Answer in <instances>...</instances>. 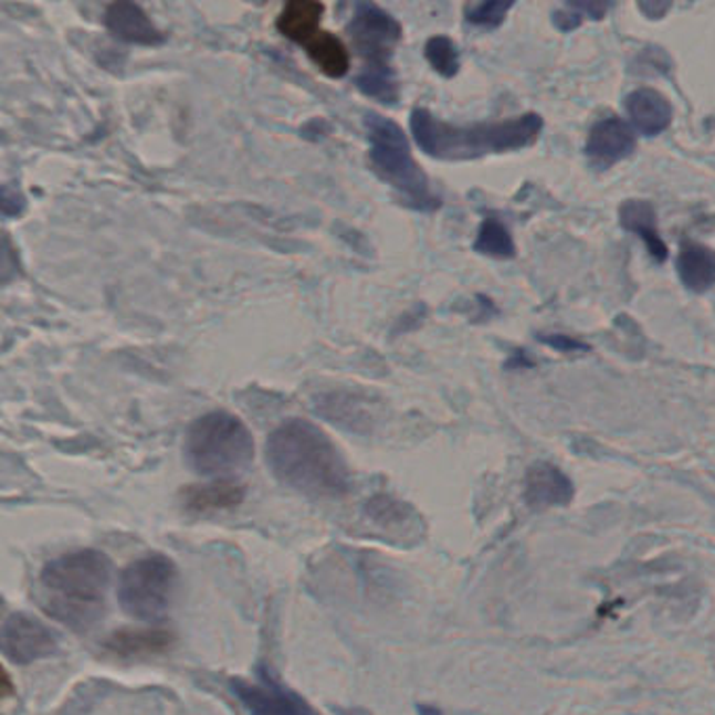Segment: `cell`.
<instances>
[{
  "label": "cell",
  "instance_id": "obj_1",
  "mask_svg": "<svg viewBox=\"0 0 715 715\" xmlns=\"http://www.w3.org/2000/svg\"><path fill=\"white\" fill-rule=\"evenodd\" d=\"M266 464L280 483L308 497H343L350 490L345 455L308 420L290 418L269 434Z\"/></svg>",
  "mask_w": 715,
  "mask_h": 715
},
{
  "label": "cell",
  "instance_id": "obj_2",
  "mask_svg": "<svg viewBox=\"0 0 715 715\" xmlns=\"http://www.w3.org/2000/svg\"><path fill=\"white\" fill-rule=\"evenodd\" d=\"M112 560L99 550H78L51 560L39 577L42 609L63 625L86 632L103 613Z\"/></svg>",
  "mask_w": 715,
  "mask_h": 715
},
{
  "label": "cell",
  "instance_id": "obj_3",
  "mask_svg": "<svg viewBox=\"0 0 715 715\" xmlns=\"http://www.w3.org/2000/svg\"><path fill=\"white\" fill-rule=\"evenodd\" d=\"M409 128L418 147L430 158L462 162L535 144L544 120L539 114L529 112L504 123L458 126L439 120L424 107H416L409 116Z\"/></svg>",
  "mask_w": 715,
  "mask_h": 715
},
{
  "label": "cell",
  "instance_id": "obj_4",
  "mask_svg": "<svg viewBox=\"0 0 715 715\" xmlns=\"http://www.w3.org/2000/svg\"><path fill=\"white\" fill-rule=\"evenodd\" d=\"M347 30L364 62L355 78L357 88L374 102L395 105L399 102V81L392 67V55L395 46L403 39L401 23L374 2H357Z\"/></svg>",
  "mask_w": 715,
  "mask_h": 715
},
{
  "label": "cell",
  "instance_id": "obj_5",
  "mask_svg": "<svg viewBox=\"0 0 715 715\" xmlns=\"http://www.w3.org/2000/svg\"><path fill=\"white\" fill-rule=\"evenodd\" d=\"M185 460L200 476L231 481L254 460L252 432L229 411L204 413L185 434Z\"/></svg>",
  "mask_w": 715,
  "mask_h": 715
},
{
  "label": "cell",
  "instance_id": "obj_6",
  "mask_svg": "<svg viewBox=\"0 0 715 715\" xmlns=\"http://www.w3.org/2000/svg\"><path fill=\"white\" fill-rule=\"evenodd\" d=\"M366 133L374 172L408 208L420 212L437 210L441 200L434 196L427 172L416 162L403 128L390 118L369 112L366 114Z\"/></svg>",
  "mask_w": 715,
  "mask_h": 715
},
{
  "label": "cell",
  "instance_id": "obj_7",
  "mask_svg": "<svg viewBox=\"0 0 715 715\" xmlns=\"http://www.w3.org/2000/svg\"><path fill=\"white\" fill-rule=\"evenodd\" d=\"M177 588V567L162 554L144 556L130 562L118 579V602L124 613L158 621L168 613Z\"/></svg>",
  "mask_w": 715,
  "mask_h": 715
},
{
  "label": "cell",
  "instance_id": "obj_8",
  "mask_svg": "<svg viewBox=\"0 0 715 715\" xmlns=\"http://www.w3.org/2000/svg\"><path fill=\"white\" fill-rule=\"evenodd\" d=\"M57 651V638L36 617L11 614L2 625V653L7 659L28 665Z\"/></svg>",
  "mask_w": 715,
  "mask_h": 715
},
{
  "label": "cell",
  "instance_id": "obj_9",
  "mask_svg": "<svg viewBox=\"0 0 715 715\" xmlns=\"http://www.w3.org/2000/svg\"><path fill=\"white\" fill-rule=\"evenodd\" d=\"M231 688L250 715H315L303 696L273 682L250 684L244 680H233Z\"/></svg>",
  "mask_w": 715,
  "mask_h": 715
},
{
  "label": "cell",
  "instance_id": "obj_10",
  "mask_svg": "<svg viewBox=\"0 0 715 715\" xmlns=\"http://www.w3.org/2000/svg\"><path fill=\"white\" fill-rule=\"evenodd\" d=\"M105 28L107 32L128 44H144V46H158L166 41L158 25L145 13L144 9L135 2H114L105 9Z\"/></svg>",
  "mask_w": 715,
  "mask_h": 715
},
{
  "label": "cell",
  "instance_id": "obj_11",
  "mask_svg": "<svg viewBox=\"0 0 715 715\" xmlns=\"http://www.w3.org/2000/svg\"><path fill=\"white\" fill-rule=\"evenodd\" d=\"M634 149V128L614 116L596 124L586 144L588 158L600 168L625 160Z\"/></svg>",
  "mask_w": 715,
  "mask_h": 715
},
{
  "label": "cell",
  "instance_id": "obj_12",
  "mask_svg": "<svg viewBox=\"0 0 715 715\" xmlns=\"http://www.w3.org/2000/svg\"><path fill=\"white\" fill-rule=\"evenodd\" d=\"M575 487L567 474L548 462H535L525 479V500L535 511L571 504Z\"/></svg>",
  "mask_w": 715,
  "mask_h": 715
},
{
  "label": "cell",
  "instance_id": "obj_13",
  "mask_svg": "<svg viewBox=\"0 0 715 715\" xmlns=\"http://www.w3.org/2000/svg\"><path fill=\"white\" fill-rule=\"evenodd\" d=\"M625 112L630 116V123L638 133L646 137L661 135L674 118V107L670 99L654 91V88H638L628 95L625 99Z\"/></svg>",
  "mask_w": 715,
  "mask_h": 715
},
{
  "label": "cell",
  "instance_id": "obj_14",
  "mask_svg": "<svg viewBox=\"0 0 715 715\" xmlns=\"http://www.w3.org/2000/svg\"><path fill=\"white\" fill-rule=\"evenodd\" d=\"M326 7L317 0H290L277 15V30L287 41L305 44L322 30V18Z\"/></svg>",
  "mask_w": 715,
  "mask_h": 715
},
{
  "label": "cell",
  "instance_id": "obj_15",
  "mask_svg": "<svg viewBox=\"0 0 715 715\" xmlns=\"http://www.w3.org/2000/svg\"><path fill=\"white\" fill-rule=\"evenodd\" d=\"M619 221L625 231H632L642 238L656 263L667 259V245L663 244L656 229V212L651 202L644 200H628L619 208Z\"/></svg>",
  "mask_w": 715,
  "mask_h": 715
},
{
  "label": "cell",
  "instance_id": "obj_16",
  "mask_svg": "<svg viewBox=\"0 0 715 715\" xmlns=\"http://www.w3.org/2000/svg\"><path fill=\"white\" fill-rule=\"evenodd\" d=\"M677 273L682 284L693 292H707L715 286V252L707 245L684 242L677 254Z\"/></svg>",
  "mask_w": 715,
  "mask_h": 715
},
{
  "label": "cell",
  "instance_id": "obj_17",
  "mask_svg": "<svg viewBox=\"0 0 715 715\" xmlns=\"http://www.w3.org/2000/svg\"><path fill=\"white\" fill-rule=\"evenodd\" d=\"M244 487L233 481H214L208 485H193L183 493L185 508L189 512H214L235 508L244 502Z\"/></svg>",
  "mask_w": 715,
  "mask_h": 715
},
{
  "label": "cell",
  "instance_id": "obj_18",
  "mask_svg": "<svg viewBox=\"0 0 715 715\" xmlns=\"http://www.w3.org/2000/svg\"><path fill=\"white\" fill-rule=\"evenodd\" d=\"M307 51L308 60L315 63L329 78H343L350 70V55L347 44L336 34L319 30L311 41L303 44Z\"/></svg>",
  "mask_w": 715,
  "mask_h": 715
},
{
  "label": "cell",
  "instance_id": "obj_19",
  "mask_svg": "<svg viewBox=\"0 0 715 715\" xmlns=\"http://www.w3.org/2000/svg\"><path fill=\"white\" fill-rule=\"evenodd\" d=\"M172 644V634L164 630H124L107 640V651L118 656H145L164 653Z\"/></svg>",
  "mask_w": 715,
  "mask_h": 715
},
{
  "label": "cell",
  "instance_id": "obj_20",
  "mask_svg": "<svg viewBox=\"0 0 715 715\" xmlns=\"http://www.w3.org/2000/svg\"><path fill=\"white\" fill-rule=\"evenodd\" d=\"M474 250L491 256V259H512L516 252V245L512 240L511 231L497 219H485L479 229V238L474 242Z\"/></svg>",
  "mask_w": 715,
  "mask_h": 715
},
{
  "label": "cell",
  "instance_id": "obj_21",
  "mask_svg": "<svg viewBox=\"0 0 715 715\" xmlns=\"http://www.w3.org/2000/svg\"><path fill=\"white\" fill-rule=\"evenodd\" d=\"M424 55L443 78H453L460 72V51L450 36H432L424 46Z\"/></svg>",
  "mask_w": 715,
  "mask_h": 715
},
{
  "label": "cell",
  "instance_id": "obj_22",
  "mask_svg": "<svg viewBox=\"0 0 715 715\" xmlns=\"http://www.w3.org/2000/svg\"><path fill=\"white\" fill-rule=\"evenodd\" d=\"M511 0H490L466 7V21L472 25L481 28H495L506 20V13L511 11Z\"/></svg>",
  "mask_w": 715,
  "mask_h": 715
},
{
  "label": "cell",
  "instance_id": "obj_23",
  "mask_svg": "<svg viewBox=\"0 0 715 715\" xmlns=\"http://www.w3.org/2000/svg\"><path fill=\"white\" fill-rule=\"evenodd\" d=\"M548 345H553L554 348L562 350V353H569V350H577V348H588L586 345H581L579 340H572L569 336H548L544 338Z\"/></svg>",
  "mask_w": 715,
  "mask_h": 715
},
{
  "label": "cell",
  "instance_id": "obj_24",
  "mask_svg": "<svg viewBox=\"0 0 715 715\" xmlns=\"http://www.w3.org/2000/svg\"><path fill=\"white\" fill-rule=\"evenodd\" d=\"M2 686H4V691H2V696L7 698V696L13 693V688H11V677H9V674H7V672L2 674Z\"/></svg>",
  "mask_w": 715,
  "mask_h": 715
}]
</instances>
